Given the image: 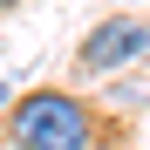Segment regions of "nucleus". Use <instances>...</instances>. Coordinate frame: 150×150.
<instances>
[{
	"mask_svg": "<svg viewBox=\"0 0 150 150\" xmlns=\"http://www.w3.org/2000/svg\"><path fill=\"white\" fill-rule=\"evenodd\" d=\"M7 137L14 150H96L103 116L75 89H28L7 103Z\"/></svg>",
	"mask_w": 150,
	"mask_h": 150,
	"instance_id": "obj_1",
	"label": "nucleus"
},
{
	"mask_svg": "<svg viewBox=\"0 0 150 150\" xmlns=\"http://www.w3.org/2000/svg\"><path fill=\"white\" fill-rule=\"evenodd\" d=\"M150 62V14H103L96 28L75 41V75H123Z\"/></svg>",
	"mask_w": 150,
	"mask_h": 150,
	"instance_id": "obj_2",
	"label": "nucleus"
},
{
	"mask_svg": "<svg viewBox=\"0 0 150 150\" xmlns=\"http://www.w3.org/2000/svg\"><path fill=\"white\" fill-rule=\"evenodd\" d=\"M7 103H14V96H7V89H0V109H7Z\"/></svg>",
	"mask_w": 150,
	"mask_h": 150,
	"instance_id": "obj_3",
	"label": "nucleus"
},
{
	"mask_svg": "<svg viewBox=\"0 0 150 150\" xmlns=\"http://www.w3.org/2000/svg\"><path fill=\"white\" fill-rule=\"evenodd\" d=\"M7 7H21V0H0V14H7Z\"/></svg>",
	"mask_w": 150,
	"mask_h": 150,
	"instance_id": "obj_4",
	"label": "nucleus"
}]
</instances>
